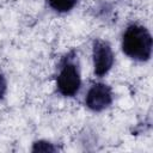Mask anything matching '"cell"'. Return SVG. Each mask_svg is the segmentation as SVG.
<instances>
[{
  "label": "cell",
  "instance_id": "obj_1",
  "mask_svg": "<svg viewBox=\"0 0 153 153\" xmlns=\"http://www.w3.org/2000/svg\"><path fill=\"white\" fill-rule=\"evenodd\" d=\"M122 50L137 61H147L152 54V36L141 25H130L123 33Z\"/></svg>",
  "mask_w": 153,
  "mask_h": 153
},
{
  "label": "cell",
  "instance_id": "obj_2",
  "mask_svg": "<svg viewBox=\"0 0 153 153\" xmlns=\"http://www.w3.org/2000/svg\"><path fill=\"white\" fill-rule=\"evenodd\" d=\"M56 85L59 92L65 97H72L79 91L81 80L79 71L74 63L67 62L63 65L57 75Z\"/></svg>",
  "mask_w": 153,
  "mask_h": 153
},
{
  "label": "cell",
  "instance_id": "obj_3",
  "mask_svg": "<svg viewBox=\"0 0 153 153\" xmlns=\"http://www.w3.org/2000/svg\"><path fill=\"white\" fill-rule=\"evenodd\" d=\"M93 65L94 74L98 76L105 75L114 65V53L110 45L100 39H97L93 44Z\"/></svg>",
  "mask_w": 153,
  "mask_h": 153
},
{
  "label": "cell",
  "instance_id": "obj_4",
  "mask_svg": "<svg viewBox=\"0 0 153 153\" xmlns=\"http://www.w3.org/2000/svg\"><path fill=\"white\" fill-rule=\"evenodd\" d=\"M86 105L93 111H102L112 102L111 88L105 84H94L88 90L86 96Z\"/></svg>",
  "mask_w": 153,
  "mask_h": 153
},
{
  "label": "cell",
  "instance_id": "obj_5",
  "mask_svg": "<svg viewBox=\"0 0 153 153\" xmlns=\"http://www.w3.org/2000/svg\"><path fill=\"white\" fill-rule=\"evenodd\" d=\"M78 0H48L49 6L57 12H67L72 10Z\"/></svg>",
  "mask_w": 153,
  "mask_h": 153
},
{
  "label": "cell",
  "instance_id": "obj_6",
  "mask_svg": "<svg viewBox=\"0 0 153 153\" xmlns=\"http://www.w3.org/2000/svg\"><path fill=\"white\" fill-rule=\"evenodd\" d=\"M32 151L33 152H54L55 147L47 141H37L33 143Z\"/></svg>",
  "mask_w": 153,
  "mask_h": 153
},
{
  "label": "cell",
  "instance_id": "obj_7",
  "mask_svg": "<svg viewBox=\"0 0 153 153\" xmlns=\"http://www.w3.org/2000/svg\"><path fill=\"white\" fill-rule=\"evenodd\" d=\"M5 92H6V80L0 74V99H2V97L5 96Z\"/></svg>",
  "mask_w": 153,
  "mask_h": 153
}]
</instances>
